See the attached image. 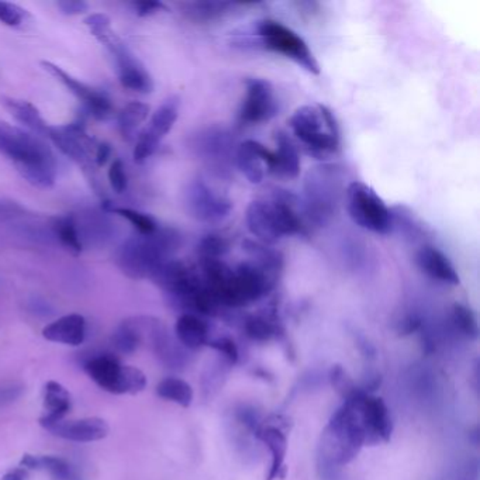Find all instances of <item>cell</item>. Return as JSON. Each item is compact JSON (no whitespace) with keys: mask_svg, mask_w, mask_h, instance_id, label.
<instances>
[{"mask_svg":"<svg viewBox=\"0 0 480 480\" xmlns=\"http://www.w3.org/2000/svg\"><path fill=\"white\" fill-rule=\"evenodd\" d=\"M0 154L33 186L50 189L56 185L57 160L44 138L0 120Z\"/></svg>","mask_w":480,"mask_h":480,"instance_id":"obj_1","label":"cell"},{"mask_svg":"<svg viewBox=\"0 0 480 480\" xmlns=\"http://www.w3.org/2000/svg\"><path fill=\"white\" fill-rule=\"evenodd\" d=\"M181 247V235L174 228H158L148 235H134L123 242L117 251V265L131 279L153 278L154 273Z\"/></svg>","mask_w":480,"mask_h":480,"instance_id":"obj_2","label":"cell"},{"mask_svg":"<svg viewBox=\"0 0 480 480\" xmlns=\"http://www.w3.org/2000/svg\"><path fill=\"white\" fill-rule=\"evenodd\" d=\"M345 172L338 164H321L309 169L303 185V210L309 224L321 227L338 212L345 197Z\"/></svg>","mask_w":480,"mask_h":480,"instance_id":"obj_3","label":"cell"},{"mask_svg":"<svg viewBox=\"0 0 480 480\" xmlns=\"http://www.w3.org/2000/svg\"><path fill=\"white\" fill-rule=\"evenodd\" d=\"M365 445L366 435L356 407L352 400H345L323 431L318 458L324 467L338 469L351 463Z\"/></svg>","mask_w":480,"mask_h":480,"instance_id":"obj_4","label":"cell"},{"mask_svg":"<svg viewBox=\"0 0 480 480\" xmlns=\"http://www.w3.org/2000/svg\"><path fill=\"white\" fill-rule=\"evenodd\" d=\"M289 126L307 153L318 160L335 154L339 148L338 122L332 110L324 105L297 108L289 119Z\"/></svg>","mask_w":480,"mask_h":480,"instance_id":"obj_5","label":"cell"},{"mask_svg":"<svg viewBox=\"0 0 480 480\" xmlns=\"http://www.w3.org/2000/svg\"><path fill=\"white\" fill-rule=\"evenodd\" d=\"M344 200L346 212L356 226L375 234L391 233V210L369 185L358 181L351 182L345 189Z\"/></svg>","mask_w":480,"mask_h":480,"instance_id":"obj_6","label":"cell"},{"mask_svg":"<svg viewBox=\"0 0 480 480\" xmlns=\"http://www.w3.org/2000/svg\"><path fill=\"white\" fill-rule=\"evenodd\" d=\"M88 376L113 394H138L147 387V376L134 366L123 365L112 353H100L84 363Z\"/></svg>","mask_w":480,"mask_h":480,"instance_id":"obj_7","label":"cell"},{"mask_svg":"<svg viewBox=\"0 0 480 480\" xmlns=\"http://www.w3.org/2000/svg\"><path fill=\"white\" fill-rule=\"evenodd\" d=\"M257 36L266 50L285 56L311 75H320V65L307 43L280 22L271 19L259 22Z\"/></svg>","mask_w":480,"mask_h":480,"instance_id":"obj_8","label":"cell"},{"mask_svg":"<svg viewBox=\"0 0 480 480\" xmlns=\"http://www.w3.org/2000/svg\"><path fill=\"white\" fill-rule=\"evenodd\" d=\"M195 154L219 178L228 176L235 165L237 143L234 136L224 127L212 126L200 130L192 141Z\"/></svg>","mask_w":480,"mask_h":480,"instance_id":"obj_9","label":"cell"},{"mask_svg":"<svg viewBox=\"0 0 480 480\" xmlns=\"http://www.w3.org/2000/svg\"><path fill=\"white\" fill-rule=\"evenodd\" d=\"M183 199L189 216L200 223H221L233 210V202L230 197L214 189L202 176L193 178L186 185Z\"/></svg>","mask_w":480,"mask_h":480,"instance_id":"obj_10","label":"cell"},{"mask_svg":"<svg viewBox=\"0 0 480 480\" xmlns=\"http://www.w3.org/2000/svg\"><path fill=\"white\" fill-rule=\"evenodd\" d=\"M99 43H102L115 58L117 75L124 88L143 95L154 91V81L150 72L113 30L103 36Z\"/></svg>","mask_w":480,"mask_h":480,"instance_id":"obj_11","label":"cell"},{"mask_svg":"<svg viewBox=\"0 0 480 480\" xmlns=\"http://www.w3.org/2000/svg\"><path fill=\"white\" fill-rule=\"evenodd\" d=\"M47 140L53 141L65 157L82 167L91 182H96V169L91 157L93 140L88 137L84 122H75L63 127L51 126Z\"/></svg>","mask_w":480,"mask_h":480,"instance_id":"obj_12","label":"cell"},{"mask_svg":"<svg viewBox=\"0 0 480 480\" xmlns=\"http://www.w3.org/2000/svg\"><path fill=\"white\" fill-rule=\"evenodd\" d=\"M352 400L362 428L366 435V445H376L379 442H389L394 429L390 410L382 397L373 396L361 390Z\"/></svg>","mask_w":480,"mask_h":480,"instance_id":"obj_13","label":"cell"},{"mask_svg":"<svg viewBox=\"0 0 480 480\" xmlns=\"http://www.w3.org/2000/svg\"><path fill=\"white\" fill-rule=\"evenodd\" d=\"M278 112V100L272 84L262 78H251L245 84V96L240 108L241 124L254 126L271 120Z\"/></svg>","mask_w":480,"mask_h":480,"instance_id":"obj_14","label":"cell"},{"mask_svg":"<svg viewBox=\"0 0 480 480\" xmlns=\"http://www.w3.org/2000/svg\"><path fill=\"white\" fill-rule=\"evenodd\" d=\"M41 65L50 75H53L57 81H60L72 95H75L79 100H82L85 108L88 109V112L95 119L105 120L110 116L112 109H113L112 100L105 91L92 88V86L81 82L79 79L74 78L67 71H64L61 67H58L53 63L43 61Z\"/></svg>","mask_w":480,"mask_h":480,"instance_id":"obj_15","label":"cell"},{"mask_svg":"<svg viewBox=\"0 0 480 480\" xmlns=\"http://www.w3.org/2000/svg\"><path fill=\"white\" fill-rule=\"evenodd\" d=\"M245 221L249 233L265 245L278 242L286 235L280 214L269 199H257L247 207Z\"/></svg>","mask_w":480,"mask_h":480,"instance_id":"obj_16","label":"cell"},{"mask_svg":"<svg viewBox=\"0 0 480 480\" xmlns=\"http://www.w3.org/2000/svg\"><path fill=\"white\" fill-rule=\"evenodd\" d=\"M235 167L252 185H259L266 175L273 174V151L255 140H245L238 144Z\"/></svg>","mask_w":480,"mask_h":480,"instance_id":"obj_17","label":"cell"},{"mask_svg":"<svg viewBox=\"0 0 480 480\" xmlns=\"http://www.w3.org/2000/svg\"><path fill=\"white\" fill-rule=\"evenodd\" d=\"M415 264L428 278L456 286L460 283L458 271L455 269L450 259L436 247L425 244L415 254Z\"/></svg>","mask_w":480,"mask_h":480,"instance_id":"obj_18","label":"cell"},{"mask_svg":"<svg viewBox=\"0 0 480 480\" xmlns=\"http://www.w3.org/2000/svg\"><path fill=\"white\" fill-rule=\"evenodd\" d=\"M50 432L74 442H95L108 436L109 425L103 418L89 417L74 421H60L51 428Z\"/></svg>","mask_w":480,"mask_h":480,"instance_id":"obj_19","label":"cell"},{"mask_svg":"<svg viewBox=\"0 0 480 480\" xmlns=\"http://www.w3.org/2000/svg\"><path fill=\"white\" fill-rule=\"evenodd\" d=\"M255 435L262 441L271 452V469L268 472L266 480L283 479L286 474V453H287V436L280 425L266 424L257 428Z\"/></svg>","mask_w":480,"mask_h":480,"instance_id":"obj_20","label":"cell"},{"mask_svg":"<svg viewBox=\"0 0 480 480\" xmlns=\"http://www.w3.org/2000/svg\"><path fill=\"white\" fill-rule=\"evenodd\" d=\"M74 220L84 247L85 244L105 245L115 234V224L110 221L106 213L88 210L82 212L79 216H74Z\"/></svg>","mask_w":480,"mask_h":480,"instance_id":"obj_21","label":"cell"},{"mask_svg":"<svg viewBox=\"0 0 480 480\" xmlns=\"http://www.w3.org/2000/svg\"><path fill=\"white\" fill-rule=\"evenodd\" d=\"M43 337L51 342L79 346L86 337V320L81 314H67L43 330Z\"/></svg>","mask_w":480,"mask_h":480,"instance_id":"obj_22","label":"cell"},{"mask_svg":"<svg viewBox=\"0 0 480 480\" xmlns=\"http://www.w3.org/2000/svg\"><path fill=\"white\" fill-rule=\"evenodd\" d=\"M0 105H2L16 119V122H19L29 133L41 138L48 137L51 126L43 119L40 110L30 102L11 96H0Z\"/></svg>","mask_w":480,"mask_h":480,"instance_id":"obj_23","label":"cell"},{"mask_svg":"<svg viewBox=\"0 0 480 480\" xmlns=\"http://www.w3.org/2000/svg\"><path fill=\"white\" fill-rule=\"evenodd\" d=\"M175 334L181 345L193 351L207 346L210 341V327L207 321L193 313H185L178 318Z\"/></svg>","mask_w":480,"mask_h":480,"instance_id":"obj_24","label":"cell"},{"mask_svg":"<svg viewBox=\"0 0 480 480\" xmlns=\"http://www.w3.org/2000/svg\"><path fill=\"white\" fill-rule=\"evenodd\" d=\"M44 408L46 414L40 418L41 427L51 428L63 421L71 408V394L58 382L50 380L44 387Z\"/></svg>","mask_w":480,"mask_h":480,"instance_id":"obj_25","label":"cell"},{"mask_svg":"<svg viewBox=\"0 0 480 480\" xmlns=\"http://www.w3.org/2000/svg\"><path fill=\"white\" fill-rule=\"evenodd\" d=\"M276 150L273 151L275 168L273 174L294 179L300 174V154L294 141L285 131H278L275 136Z\"/></svg>","mask_w":480,"mask_h":480,"instance_id":"obj_26","label":"cell"},{"mask_svg":"<svg viewBox=\"0 0 480 480\" xmlns=\"http://www.w3.org/2000/svg\"><path fill=\"white\" fill-rule=\"evenodd\" d=\"M179 106L181 100L178 96L167 99L151 116L150 126L145 130H143V133L147 134L157 144H161L162 138L172 130L174 124L178 120Z\"/></svg>","mask_w":480,"mask_h":480,"instance_id":"obj_27","label":"cell"},{"mask_svg":"<svg viewBox=\"0 0 480 480\" xmlns=\"http://www.w3.org/2000/svg\"><path fill=\"white\" fill-rule=\"evenodd\" d=\"M51 233L53 237L71 254L79 255L82 252L84 245L81 242V237L72 214L54 219L51 224Z\"/></svg>","mask_w":480,"mask_h":480,"instance_id":"obj_28","label":"cell"},{"mask_svg":"<svg viewBox=\"0 0 480 480\" xmlns=\"http://www.w3.org/2000/svg\"><path fill=\"white\" fill-rule=\"evenodd\" d=\"M157 394L161 398L176 403L183 408L190 407L195 396L192 386L181 377H167L161 380L157 386Z\"/></svg>","mask_w":480,"mask_h":480,"instance_id":"obj_29","label":"cell"},{"mask_svg":"<svg viewBox=\"0 0 480 480\" xmlns=\"http://www.w3.org/2000/svg\"><path fill=\"white\" fill-rule=\"evenodd\" d=\"M143 344V334L137 317L124 320L113 334V345L122 353H133Z\"/></svg>","mask_w":480,"mask_h":480,"instance_id":"obj_30","label":"cell"},{"mask_svg":"<svg viewBox=\"0 0 480 480\" xmlns=\"http://www.w3.org/2000/svg\"><path fill=\"white\" fill-rule=\"evenodd\" d=\"M150 115V106L143 102H131L122 109L119 113V127L122 134L127 138H133L136 130L143 124Z\"/></svg>","mask_w":480,"mask_h":480,"instance_id":"obj_31","label":"cell"},{"mask_svg":"<svg viewBox=\"0 0 480 480\" xmlns=\"http://www.w3.org/2000/svg\"><path fill=\"white\" fill-rule=\"evenodd\" d=\"M244 331L251 339L257 342H266L276 335L278 325L271 317L262 314H252L245 318Z\"/></svg>","mask_w":480,"mask_h":480,"instance_id":"obj_32","label":"cell"},{"mask_svg":"<svg viewBox=\"0 0 480 480\" xmlns=\"http://www.w3.org/2000/svg\"><path fill=\"white\" fill-rule=\"evenodd\" d=\"M233 4L227 2H193L183 5L185 13L195 22H207L223 15Z\"/></svg>","mask_w":480,"mask_h":480,"instance_id":"obj_33","label":"cell"},{"mask_svg":"<svg viewBox=\"0 0 480 480\" xmlns=\"http://www.w3.org/2000/svg\"><path fill=\"white\" fill-rule=\"evenodd\" d=\"M230 251V241L223 234H207L197 245L199 261L207 259H223V257Z\"/></svg>","mask_w":480,"mask_h":480,"instance_id":"obj_34","label":"cell"},{"mask_svg":"<svg viewBox=\"0 0 480 480\" xmlns=\"http://www.w3.org/2000/svg\"><path fill=\"white\" fill-rule=\"evenodd\" d=\"M452 323L455 327L469 338H477L479 324L474 311L463 303H453L452 306Z\"/></svg>","mask_w":480,"mask_h":480,"instance_id":"obj_35","label":"cell"},{"mask_svg":"<svg viewBox=\"0 0 480 480\" xmlns=\"http://www.w3.org/2000/svg\"><path fill=\"white\" fill-rule=\"evenodd\" d=\"M40 466L56 480H84L78 470L67 459L60 456H40Z\"/></svg>","mask_w":480,"mask_h":480,"instance_id":"obj_36","label":"cell"},{"mask_svg":"<svg viewBox=\"0 0 480 480\" xmlns=\"http://www.w3.org/2000/svg\"><path fill=\"white\" fill-rule=\"evenodd\" d=\"M109 212H113L115 214H119L120 217L126 219L136 228V231L141 235L153 234L160 228L157 221L145 213H141L133 209H126V207H110Z\"/></svg>","mask_w":480,"mask_h":480,"instance_id":"obj_37","label":"cell"},{"mask_svg":"<svg viewBox=\"0 0 480 480\" xmlns=\"http://www.w3.org/2000/svg\"><path fill=\"white\" fill-rule=\"evenodd\" d=\"M330 382L332 387L344 397V401L356 396L362 389H358L346 370L341 365H334L330 369Z\"/></svg>","mask_w":480,"mask_h":480,"instance_id":"obj_38","label":"cell"},{"mask_svg":"<svg viewBox=\"0 0 480 480\" xmlns=\"http://www.w3.org/2000/svg\"><path fill=\"white\" fill-rule=\"evenodd\" d=\"M27 16L29 13L23 8L9 2H0V23L9 27H18L25 23Z\"/></svg>","mask_w":480,"mask_h":480,"instance_id":"obj_39","label":"cell"},{"mask_svg":"<svg viewBox=\"0 0 480 480\" xmlns=\"http://www.w3.org/2000/svg\"><path fill=\"white\" fill-rule=\"evenodd\" d=\"M207 346L219 351L230 363L235 365L238 362L240 358V351L238 346L235 344V341L230 337H220V338H214L210 339Z\"/></svg>","mask_w":480,"mask_h":480,"instance_id":"obj_40","label":"cell"},{"mask_svg":"<svg viewBox=\"0 0 480 480\" xmlns=\"http://www.w3.org/2000/svg\"><path fill=\"white\" fill-rule=\"evenodd\" d=\"M27 216V209L11 199H0V223Z\"/></svg>","mask_w":480,"mask_h":480,"instance_id":"obj_41","label":"cell"},{"mask_svg":"<svg viewBox=\"0 0 480 480\" xmlns=\"http://www.w3.org/2000/svg\"><path fill=\"white\" fill-rule=\"evenodd\" d=\"M109 182L116 193H124L127 189V174L123 162L116 160L109 169Z\"/></svg>","mask_w":480,"mask_h":480,"instance_id":"obj_42","label":"cell"},{"mask_svg":"<svg viewBox=\"0 0 480 480\" xmlns=\"http://www.w3.org/2000/svg\"><path fill=\"white\" fill-rule=\"evenodd\" d=\"M85 25L89 27L91 33L96 39H100L105 33H108L112 29L110 27V19L106 15H102V13L91 15L89 18L85 19Z\"/></svg>","mask_w":480,"mask_h":480,"instance_id":"obj_43","label":"cell"},{"mask_svg":"<svg viewBox=\"0 0 480 480\" xmlns=\"http://www.w3.org/2000/svg\"><path fill=\"white\" fill-rule=\"evenodd\" d=\"M133 8L140 18L154 16L160 12L167 11V6L162 2H157V0H143V2H136L133 4Z\"/></svg>","mask_w":480,"mask_h":480,"instance_id":"obj_44","label":"cell"},{"mask_svg":"<svg viewBox=\"0 0 480 480\" xmlns=\"http://www.w3.org/2000/svg\"><path fill=\"white\" fill-rule=\"evenodd\" d=\"M57 6L67 16H78L88 12L89 9V5L84 2V0H61V2L57 4Z\"/></svg>","mask_w":480,"mask_h":480,"instance_id":"obj_45","label":"cell"},{"mask_svg":"<svg viewBox=\"0 0 480 480\" xmlns=\"http://www.w3.org/2000/svg\"><path fill=\"white\" fill-rule=\"evenodd\" d=\"M23 391L22 386H9V387H0V404L15 401Z\"/></svg>","mask_w":480,"mask_h":480,"instance_id":"obj_46","label":"cell"},{"mask_svg":"<svg viewBox=\"0 0 480 480\" xmlns=\"http://www.w3.org/2000/svg\"><path fill=\"white\" fill-rule=\"evenodd\" d=\"M110 155H112V148H110V145H109V144H99V145L96 147V153H95V164H96L98 167L105 165V164L109 161Z\"/></svg>","mask_w":480,"mask_h":480,"instance_id":"obj_47","label":"cell"},{"mask_svg":"<svg viewBox=\"0 0 480 480\" xmlns=\"http://www.w3.org/2000/svg\"><path fill=\"white\" fill-rule=\"evenodd\" d=\"M420 325H421V320L415 316H410L401 323V331L403 334H411L413 331L418 330Z\"/></svg>","mask_w":480,"mask_h":480,"instance_id":"obj_48","label":"cell"},{"mask_svg":"<svg viewBox=\"0 0 480 480\" xmlns=\"http://www.w3.org/2000/svg\"><path fill=\"white\" fill-rule=\"evenodd\" d=\"M29 479V472L25 467H16L9 470L2 480H27Z\"/></svg>","mask_w":480,"mask_h":480,"instance_id":"obj_49","label":"cell"},{"mask_svg":"<svg viewBox=\"0 0 480 480\" xmlns=\"http://www.w3.org/2000/svg\"><path fill=\"white\" fill-rule=\"evenodd\" d=\"M20 465L22 467H26V469H41L40 466V456H36V455H30V453H25L22 460H20Z\"/></svg>","mask_w":480,"mask_h":480,"instance_id":"obj_50","label":"cell"}]
</instances>
